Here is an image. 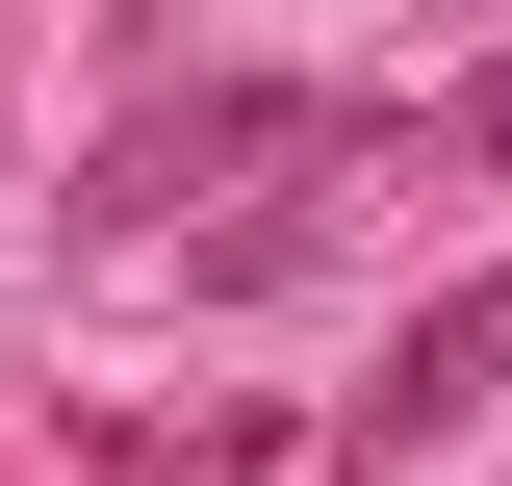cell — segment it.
<instances>
[{
  "label": "cell",
  "instance_id": "cell-1",
  "mask_svg": "<svg viewBox=\"0 0 512 486\" xmlns=\"http://www.w3.org/2000/svg\"><path fill=\"white\" fill-rule=\"evenodd\" d=\"M256 154H359V103H282V77H154V103L103 128V154H77V231H180L205 180H256Z\"/></svg>",
  "mask_w": 512,
  "mask_h": 486
},
{
  "label": "cell",
  "instance_id": "cell-2",
  "mask_svg": "<svg viewBox=\"0 0 512 486\" xmlns=\"http://www.w3.org/2000/svg\"><path fill=\"white\" fill-rule=\"evenodd\" d=\"M487 384H512V256H487V282H436L410 333H384V384L333 410V461H436V435H487Z\"/></svg>",
  "mask_w": 512,
  "mask_h": 486
},
{
  "label": "cell",
  "instance_id": "cell-3",
  "mask_svg": "<svg viewBox=\"0 0 512 486\" xmlns=\"http://www.w3.org/2000/svg\"><path fill=\"white\" fill-rule=\"evenodd\" d=\"M461 154H487V180H512V52H487V77H461Z\"/></svg>",
  "mask_w": 512,
  "mask_h": 486
}]
</instances>
